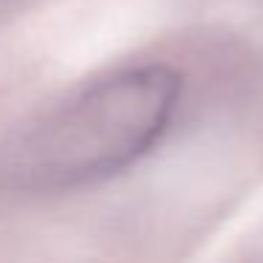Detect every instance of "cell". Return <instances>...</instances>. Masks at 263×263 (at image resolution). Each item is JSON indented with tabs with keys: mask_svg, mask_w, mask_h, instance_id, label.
<instances>
[{
	"mask_svg": "<svg viewBox=\"0 0 263 263\" xmlns=\"http://www.w3.org/2000/svg\"><path fill=\"white\" fill-rule=\"evenodd\" d=\"M181 99L170 65H139L99 80L34 125L6 159L23 190H77L127 170L164 139Z\"/></svg>",
	"mask_w": 263,
	"mask_h": 263,
	"instance_id": "obj_1",
	"label": "cell"
}]
</instances>
